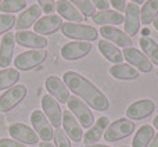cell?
I'll list each match as a JSON object with an SVG mask.
<instances>
[{"label":"cell","instance_id":"1","mask_svg":"<svg viewBox=\"0 0 158 147\" xmlns=\"http://www.w3.org/2000/svg\"><path fill=\"white\" fill-rule=\"evenodd\" d=\"M63 81L67 85L68 90L75 93L81 100H83L92 108L97 111H107L110 108V101L107 96L83 75L75 71H67L63 76Z\"/></svg>","mask_w":158,"mask_h":147},{"label":"cell","instance_id":"2","mask_svg":"<svg viewBox=\"0 0 158 147\" xmlns=\"http://www.w3.org/2000/svg\"><path fill=\"white\" fill-rule=\"evenodd\" d=\"M61 32L69 39H77L81 42L96 40L98 36V31L92 25L75 24V22H64L61 27Z\"/></svg>","mask_w":158,"mask_h":147},{"label":"cell","instance_id":"3","mask_svg":"<svg viewBox=\"0 0 158 147\" xmlns=\"http://www.w3.org/2000/svg\"><path fill=\"white\" fill-rule=\"evenodd\" d=\"M135 122H132L128 118H119V120L110 122L108 128L104 132V137L107 142H117L128 137L135 132Z\"/></svg>","mask_w":158,"mask_h":147},{"label":"cell","instance_id":"4","mask_svg":"<svg viewBox=\"0 0 158 147\" xmlns=\"http://www.w3.org/2000/svg\"><path fill=\"white\" fill-rule=\"evenodd\" d=\"M47 58L46 50H28V52L19 53L14 60V65L15 69H21V71H29V69L36 68L40 65L44 60Z\"/></svg>","mask_w":158,"mask_h":147},{"label":"cell","instance_id":"5","mask_svg":"<svg viewBox=\"0 0 158 147\" xmlns=\"http://www.w3.org/2000/svg\"><path fill=\"white\" fill-rule=\"evenodd\" d=\"M27 96L25 85H14L0 96V112H10Z\"/></svg>","mask_w":158,"mask_h":147},{"label":"cell","instance_id":"6","mask_svg":"<svg viewBox=\"0 0 158 147\" xmlns=\"http://www.w3.org/2000/svg\"><path fill=\"white\" fill-rule=\"evenodd\" d=\"M67 103H68V110L74 112V115L79 120L81 126L90 128L94 124V115L85 101H82L79 97H69Z\"/></svg>","mask_w":158,"mask_h":147},{"label":"cell","instance_id":"7","mask_svg":"<svg viewBox=\"0 0 158 147\" xmlns=\"http://www.w3.org/2000/svg\"><path fill=\"white\" fill-rule=\"evenodd\" d=\"M31 122L35 129L36 135L39 136V139H42L43 142H52L53 136H54V131H53V125L49 122V120L46 118V115L43 114V111L35 110L31 114Z\"/></svg>","mask_w":158,"mask_h":147},{"label":"cell","instance_id":"8","mask_svg":"<svg viewBox=\"0 0 158 147\" xmlns=\"http://www.w3.org/2000/svg\"><path fill=\"white\" fill-rule=\"evenodd\" d=\"M123 58L128 61V64H131L132 67L142 72H151L153 69V63L148 60V57L143 52H140L136 47H125L122 52Z\"/></svg>","mask_w":158,"mask_h":147},{"label":"cell","instance_id":"9","mask_svg":"<svg viewBox=\"0 0 158 147\" xmlns=\"http://www.w3.org/2000/svg\"><path fill=\"white\" fill-rule=\"evenodd\" d=\"M42 110L49 122L56 128H61V121H63V111H61L60 103L56 100L53 96L44 94L42 97Z\"/></svg>","mask_w":158,"mask_h":147},{"label":"cell","instance_id":"10","mask_svg":"<svg viewBox=\"0 0 158 147\" xmlns=\"http://www.w3.org/2000/svg\"><path fill=\"white\" fill-rule=\"evenodd\" d=\"M8 133L14 140L22 145H36L39 142V136L36 135V132L22 122L11 124L8 126Z\"/></svg>","mask_w":158,"mask_h":147},{"label":"cell","instance_id":"11","mask_svg":"<svg viewBox=\"0 0 158 147\" xmlns=\"http://www.w3.org/2000/svg\"><path fill=\"white\" fill-rule=\"evenodd\" d=\"M17 44L22 47H28L31 50H43L47 46V39L44 36H40L32 31H21L15 33Z\"/></svg>","mask_w":158,"mask_h":147},{"label":"cell","instance_id":"12","mask_svg":"<svg viewBox=\"0 0 158 147\" xmlns=\"http://www.w3.org/2000/svg\"><path fill=\"white\" fill-rule=\"evenodd\" d=\"M156 110V104L150 99H142L126 108V117L128 120H144V118L150 117Z\"/></svg>","mask_w":158,"mask_h":147},{"label":"cell","instance_id":"13","mask_svg":"<svg viewBox=\"0 0 158 147\" xmlns=\"http://www.w3.org/2000/svg\"><path fill=\"white\" fill-rule=\"evenodd\" d=\"M98 32L103 35L104 40L112 42L114 44L123 47V49L125 47H132V44H133V40H132L131 36H128L123 31L118 29L114 25H103Z\"/></svg>","mask_w":158,"mask_h":147},{"label":"cell","instance_id":"14","mask_svg":"<svg viewBox=\"0 0 158 147\" xmlns=\"http://www.w3.org/2000/svg\"><path fill=\"white\" fill-rule=\"evenodd\" d=\"M90 50H92L90 42H69V43H65L61 47V57L68 61L79 60V58L89 54Z\"/></svg>","mask_w":158,"mask_h":147},{"label":"cell","instance_id":"15","mask_svg":"<svg viewBox=\"0 0 158 147\" xmlns=\"http://www.w3.org/2000/svg\"><path fill=\"white\" fill-rule=\"evenodd\" d=\"M44 85H46V89H47V92H49V94L53 96L58 103L64 104L69 100V97H71L67 85L64 83V81H61L58 76H56V75L47 76Z\"/></svg>","mask_w":158,"mask_h":147},{"label":"cell","instance_id":"16","mask_svg":"<svg viewBox=\"0 0 158 147\" xmlns=\"http://www.w3.org/2000/svg\"><path fill=\"white\" fill-rule=\"evenodd\" d=\"M125 17H123V25H125V33L128 36L137 35L140 29V8L135 3H128L125 7Z\"/></svg>","mask_w":158,"mask_h":147},{"label":"cell","instance_id":"17","mask_svg":"<svg viewBox=\"0 0 158 147\" xmlns=\"http://www.w3.org/2000/svg\"><path fill=\"white\" fill-rule=\"evenodd\" d=\"M63 18L57 14H49L46 17H40L39 21L35 22L33 29L35 33H42V35H52V33L57 32L63 27Z\"/></svg>","mask_w":158,"mask_h":147},{"label":"cell","instance_id":"18","mask_svg":"<svg viewBox=\"0 0 158 147\" xmlns=\"http://www.w3.org/2000/svg\"><path fill=\"white\" fill-rule=\"evenodd\" d=\"M61 125H63V131L65 132V135L72 139L74 142H81L82 137H83V129H82L81 124L77 121V118L72 115V112L69 110L63 111V121H61Z\"/></svg>","mask_w":158,"mask_h":147},{"label":"cell","instance_id":"19","mask_svg":"<svg viewBox=\"0 0 158 147\" xmlns=\"http://www.w3.org/2000/svg\"><path fill=\"white\" fill-rule=\"evenodd\" d=\"M40 14H42V10L38 4H32L27 8L25 11H22L21 14L18 15L15 21V29L17 32H21V31H27L29 29L32 25H35V22L40 18Z\"/></svg>","mask_w":158,"mask_h":147},{"label":"cell","instance_id":"20","mask_svg":"<svg viewBox=\"0 0 158 147\" xmlns=\"http://www.w3.org/2000/svg\"><path fill=\"white\" fill-rule=\"evenodd\" d=\"M15 47V35L14 33H4L0 42V67L7 68L13 60V53Z\"/></svg>","mask_w":158,"mask_h":147},{"label":"cell","instance_id":"21","mask_svg":"<svg viewBox=\"0 0 158 147\" xmlns=\"http://www.w3.org/2000/svg\"><path fill=\"white\" fill-rule=\"evenodd\" d=\"M108 125H110L108 117H104L103 115V117L98 118V120L87 129L86 133H85V137H83L85 145H94L96 142H98V140L101 139V136L104 135L106 129L108 128Z\"/></svg>","mask_w":158,"mask_h":147},{"label":"cell","instance_id":"22","mask_svg":"<svg viewBox=\"0 0 158 147\" xmlns=\"http://www.w3.org/2000/svg\"><path fill=\"white\" fill-rule=\"evenodd\" d=\"M56 10L58 11V15L61 18H65L71 22H81L83 19V15L69 0H58L56 4Z\"/></svg>","mask_w":158,"mask_h":147},{"label":"cell","instance_id":"23","mask_svg":"<svg viewBox=\"0 0 158 147\" xmlns=\"http://www.w3.org/2000/svg\"><path fill=\"white\" fill-rule=\"evenodd\" d=\"M110 75L119 81H135L139 78V71L131 64H115L110 68Z\"/></svg>","mask_w":158,"mask_h":147},{"label":"cell","instance_id":"24","mask_svg":"<svg viewBox=\"0 0 158 147\" xmlns=\"http://www.w3.org/2000/svg\"><path fill=\"white\" fill-rule=\"evenodd\" d=\"M93 21L98 25H119L123 22V15L122 13H118L115 10H103L96 13L92 17Z\"/></svg>","mask_w":158,"mask_h":147},{"label":"cell","instance_id":"25","mask_svg":"<svg viewBox=\"0 0 158 147\" xmlns=\"http://www.w3.org/2000/svg\"><path fill=\"white\" fill-rule=\"evenodd\" d=\"M98 50H100V53L107 60L114 64H122V61L125 60L122 52H121L115 44H112L111 42H108V40H104L103 39V40L98 42Z\"/></svg>","mask_w":158,"mask_h":147},{"label":"cell","instance_id":"26","mask_svg":"<svg viewBox=\"0 0 158 147\" xmlns=\"http://www.w3.org/2000/svg\"><path fill=\"white\" fill-rule=\"evenodd\" d=\"M154 137V128L151 125H143L136 132L133 140H132V146L133 147H148Z\"/></svg>","mask_w":158,"mask_h":147},{"label":"cell","instance_id":"27","mask_svg":"<svg viewBox=\"0 0 158 147\" xmlns=\"http://www.w3.org/2000/svg\"><path fill=\"white\" fill-rule=\"evenodd\" d=\"M158 15V0H147L140 10V22L143 25H150Z\"/></svg>","mask_w":158,"mask_h":147},{"label":"cell","instance_id":"28","mask_svg":"<svg viewBox=\"0 0 158 147\" xmlns=\"http://www.w3.org/2000/svg\"><path fill=\"white\" fill-rule=\"evenodd\" d=\"M139 44L142 47L143 53L148 57V60L158 65V43L154 39H151L150 36L148 38H143L142 36L139 39Z\"/></svg>","mask_w":158,"mask_h":147},{"label":"cell","instance_id":"29","mask_svg":"<svg viewBox=\"0 0 158 147\" xmlns=\"http://www.w3.org/2000/svg\"><path fill=\"white\" fill-rule=\"evenodd\" d=\"M19 79V71L15 68H4L0 71V90L13 87Z\"/></svg>","mask_w":158,"mask_h":147},{"label":"cell","instance_id":"30","mask_svg":"<svg viewBox=\"0 0 158 147\" xmlns=\"http://www.w3.org/2000/svg\"><path fill=\"white\" fill-rule=\"evenodd\" d=\"M27 7V0H3L0 3V11L3 14H13Z\"/></svg>","mask_w":158,"mask_h":147},{"label":"cell","instance_id":"31","mask_svg":"<svg viewBox=\"0 0 158 147\" xmlns=\"http://www.w3.org/2000/svg\"><path fill=\"white\" fill-rule=\"evenodd\" d=\"M72 4L79 10V13L85 17H93L96 14V8L90 0H71Z\"/></svg>","mask_w":158,"mask_h":147},{"label":"cell","instance_id":"32","mask_svg":"<svg viewBox=\"0 0 158 147\" xmlns=\"http://www.w3.org/2000/svg\"><path fill=\"white\" fill-rule=\"evenodd\" d=\"M15 15L14 14H0V35L7 33L15 25Z\"/></svg>","mask_w":158,"mask_h":147},{"label":"cell","instance_id":"33","mask_svg":"<svg viewBox=\"0 0 158 147\" xmlns=\"http://www.w3.org/2000/svg\"><path fill=\"white\" fill-rule=\"evenodd\" d=\"M54 143L57 147H71V142H69V137L65 135V132L61 128H56L54 131Z\"/></svg>","mask_w":158,"mask_h":147},{"label":"cell","instance_id":"34","mask_svg":"<svg viewBox=\"0 0 158 147\" xmlns=\"http://www.w3.org/2000/svg\"><path fill=\"white\" fill-rule=\"evenodd\" d=\"M38 3L42 13L53 14V11H56V0H38Z\"/></svg>","mask_w":158,"mask_h":147},{"label":"cell","instance_id":"35","mask_svg":"<svg viewBox=\"0 0 158 147\" xmlns=\"http://www.w3.org/2000/svg\"><path fill=\"white\" fill-rule=\"evenodd\" d=\"M0 147H27L14 139H0Z\"/></svg>","mask_w":158,"mask_h":147},{"label":"cell","instance_id":"36","mask_svg":"<svg viewBox=\"0 0 158 147\" xmlns=\"http://www.w3.org/2000/svg\"><path fill=\"white\" fill-rule=\"evenodd\" d=\"M92 4L94 6V8H98V10H108L110 7V2L108 0H90Z\"/></svg>","mask_w":158,"mask_h":147},{"label":"cell","instance_id":"37","mask_svg":"<svg viewBox=\"0 0 158 147\" xmlns=\"http://www.w3.org/2000/svg\"><path fill=\"white\" fill-rule=\"evenodd\" d=\"M108 2H110V4L115 8V11H118V13L123 11L125 10V7H126L125 0H108Z\"/></svg>","mask_w":158,"mask_h":147},{"label":"cell","instance_id":"38","mask_svg":"<svg viewBox=\"0 0 158 147\" xmlns=\"http://www.w3.org/2000/svg\"><path fill=\"white\" fill-rule=\"evenodd\" d=\"M148 147H158V133L153 137V140H151V143L148 145Z\"/></svg>","mask_w":158,"mask_h":147},{"label":"cell","instance_id":"39","mask_svg":"<svg viewBox=\"0 0 158 147\" xmlns=\"http://www.w3.org/2000/svg\"><path fill=\"white\" fill-rule=\"evenodd\" d=\"M150 33H151V31L148 29V28H143V29H142V36H143V38H148V36H150Z\"/></svg>","mask_w":158,"mask_h":147},{"label":"cell","instance_id":"40","mask_svg":"<svg viewBox=\"0 0 158 147\" xmlns=\"http://www.w3.org/2000/svg\"><path fill=\"white\" fill-rule=\"evenodd\" d=\"M39 147H56V146H53L52 143H49V142H43L39 145Z\"/></svg>","mask_w":158,"mask_h":147},{"label":"cell","instance_id":"41","mask_svg":"<svg viewBox=\"0 0 158 147\" xmlns=\"http://www.w3.org/2000/svg\"><path fill=\"white\" fill-rule=\"evenodd\" d=\"M153 128L158 129V114L156 115V118H154V121H153Z\"/></svg>","mask_w":158,"mask_h":147},{"label":"cell","instance_id":"42","mask_svg":"<svg viewBox=\"0 0 158 147\" xmlns=\"http://www.w3.org/2000/svg\"><path fill=\"white\" fill-rule=\"evenodd\" d=\"M85 147H111V146H106V145H86Z\"/></svg>","mask_w":158,"mask_h":147},{"label":"cell","instance_id":"43","mask_svg":"<svg viewBox=\"0 0 158 147\" xmlns=\"http://www.w3.org/2000/svg\"><path fill=\"white\" fill-rule=\"evenodd\" d=\"M132 3H135V4H144V0H132Z\"/></svg>","mask_w":158,"mask_h":147},{"label":"cell","instance_id":"44","mask_svg":"<svg viewBox=\"0 0 158 147\" xmlns=\"http://www.w3.org/2000/svg\"><path fill=\"white\" fill-rule=\"evenodd\" d=\"M153 25H154V28H156V29L158 31V15H157V18L153 21Z\"/></svg>","mask_w":158,"mask_h":147},{"label":"cell","instance_id":"45","mask_svg":"<svg viewBox=\"0 0 158 147\" xmlns=\"http://www.w3.org/2000/svg\"><path fill=\"white\" fill-rule=\"evenodd\" d=\"M156 74H157V76H158V69H157V72H156Z\"/></svg>","mask_w":158,"mask_h":147},{"label":"cell","instance_id":"46","mask_svg":"<svg viewBox=\"0 0 158 147\" xmlns=\"http://www.w3.org/2000/svg\"><path fill=\"white\" fill-rule=\"evenodd\" d=\"M121 147H128V146H121Z\"/></svg>","mask_w":158,"mask_h":147},{"label":"cell","instance_id":"47","mask_svg":"<svg viewBox=\"0 0 158 147\" xmlns=\"http://www.w3.org/2000/svg\"><path fill=\"white\" fill-rule=\"evenodd\" d=\"M2 2H3V0H0V3H2Z\"/></svg>","mask_w":158,"mask_h":147}]
</instances>
